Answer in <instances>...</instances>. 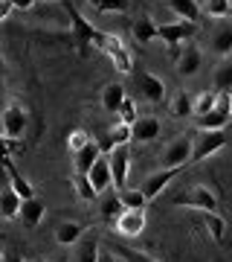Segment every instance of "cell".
Instances as JSON below:
<instances>
[{
  "label": "cell",
  "instance_id": "obj_8",
  "mask_svg": "<svg viewBox=\"0 0 232 262\" xmlns=\"http://www.w3.org/2000/svg\"><path fill=\"white\" fill-rule=\"evenodd\" d=\"M226 146V134L223 131H200V137L195 140V151H192V160L200 163V160L212 158Z\"/></svg>",
  "mask_w": 232,
  "mask_h": 262
},
{
  "label": "cell",
  "instance_id": "obj_11",
  "mask_svg": "<svg viewBox=\"0 0 232 262\" xmlns=\"http://www.w3.org/2000/svg\"><path fill=\"white\" fill-rule=\"evenodd\" d=\"M131 151L128 146H116L111 151V175H113V187L119 189H128V172H131Z\"/></svg>",
  "mask_w": 232,
  "mask_h": 262
},
{
  "label": "cell",
  "instance_id": "obj_26",
  "mask_svg": "<svg viewBox=\"0 0 232 262\" xmlns=\"http://www.w3.org/2000/svg\"><path fill=\"white\" fill-rule=\"evenodd\" d=\"M168 111L174 117H195V96L186 94V91H177L168 102Z\"/></svg>",
  "mask_w": 232,
  "mask_h": 262
},
{
  "label": "cell",
  "instance_id": "obj_3",
  "mask_svg": "<svg viewBox=\"0 0 232 262\" xmlns=\"http://www.w3.org/2000/svg\"><path fill=\"white\" fill-rule=\"evenodd\" d=\"M171 204L174 207H192L197 213H218V195H215L209 187H203V184H195V187L183 189L180 195H174Z\"/></svg>",
  "mask_w": 232,
  "mask_h": 262
},
{
  "label": "cell",
  "instance_id": "obj_37",
  "mask_svg": "<svg viewBox=\"0 0 232 262\" xmlns=\"http://www.w3.org/2000/svg\"><path fill=\"white\" fill-rule=\"evenodd\" d=\"M87 143H90V134H87L84 128H73L70 134H67V149L73 151V155H79Z\"/></svg>",
  "mask_w": 232,
  "mask_h": 262
},
{
  "label": "cell",
  "instance_id": "obj_34",
  "mask_svg": "<svg viewBox=\"0 0 232 262\" xmlns=\"http://www.w3.org/2000/svg\"><path fill=\"white\" fill-rule=\"evenodd\" d=\"M122 204H125V210H145V204H148V198H145V192L142 189H122L119 192Z\"/></svg>",
  "mask_w": 232,
  "mask_h": 262
},
{
  "label": "cell",
  "instance_id": "obj_20",
  "mask_svg": "<svg viewBox=\"0 0 232 262\" xmlns=\"http://www.w3.org/2000/svg\"><path fill=\"white\" fill-rule=\"evenodd\" d=\"M82 236H84V225H82V222H58V225H56V242L61 245V248L75 245Z\"/></svg>",
  "mask_w": 232,
  "mask_h": 262
},
{
  "label": "cell",
  "instance_id": "obj_25",
  "mask_svg": "<svg viewBox=\"0 0 232 262\" xmlns=\"http://www.w3.org/2000/svg\"><path fill=\"white\" fill-rule=\"evenodd\" d=\"M157 24L148 18V15H142V18H137L134 20V27H131V35L137 38L139 44H151L154 38H157Z\"/></svg>",
  "mask_w": 232,
  "mask_h": 262
},
{
  "label": "cell",
  "instance_id": "obj_33",
  "mask_svg": "<svg viewBox=\"0 0 232 262\" xmlns=\"http://www.w3.org/2000/svg\"><path fill=\"white\" fill-rule=\"evenodd\" d=\"M125 213V204H122L119 195H108L102 201V219L105 222H111V225H116V219Z\"/></svg>",
  "mask_w": 232,
  "mask_h": 262
},
{
  "label": "cell",
  "instance_id": "obj_41",
  "mask_svg": "<svg viewBox=\"0 0 232 262\" xmlns=\"http://www.w3.org/2000/svg\"><path fill=\"white\" fill-rule=\"evenodd\" d=\"M35 3L38 0H12V6L18 12H29V9H35Z\"/></svg>",
  "mask_w": 232,
  "mask_h": 262
},
{
  "label": "cell",
  "instance_id": "obj_10",
  "mask_svg": "<svg viewBox=\"0 0 232 262\" xmlns=\"http://www.w3.org/2000/svg\"><path fill=\"white\" fill-rule=\"evenodd\" d=\"M113 230H116V236H122V239H137V236L145 230V210H125V213L116 219Z\"/></svg>",
  "mask_w": 232,
  "mask_h": 262
},
{
  "label": "cell",
  "instance_id": "obj_28",
  "mask_svg": "<svg viewBox=\"0 0 232 262\" xmlns=\"http://www.w3.org/2000/svg\"><path fill=\"white\" fill-rule=\"evenodd\" d=\"M6 175H9V187L15 189V192H18L23 201H27V198H35V189H32V184H29V181L20 175L18 169H15V163H9V166H6Z\"/></svg>",
  "mask_w": 232,
  "mask_h": 262
},
{
  "label": "cell",
  "instance_id": "obj_45",
  "mask_svg": "<svg viewBox=\"0 0 232 262\" xmlns=\"http://www.w3.org/2000/svg\"><path fill=\"white\" fill-rule=\"evenodd\" d=\"M27 262H46L44 256H32V259H27Z\"/></svg>",
  "mask_w": 232,
  "mask_h": 262
},
{
  "label": "cell",
  "instance_id": "obj_21",
  "mask_svg": "<svg viewBox=\"0 0 232 262\" xmlns=\"http://www.w3.org/2000/svg\"><path fill=\"white\" fill-rule=\"evenodd\" d=\"M44 215H46V204L41 198H27L23 207H20V219H23L27 227H38L44 222Z\"/></svg>",
  "mask_w": 232,
  "mask_h": 262
},
{
  "label": "cell",
  "instance_id": "obj_36",
  "mask_svg": "<svg viewBox=\"0 0 232 262\" xmlns=\"http://www.w3.org/2000/svg\"><path fill=\"white\" fill-rule=\"evenodd\" d=\"M203 12L209 15V18L223 20L232 12V0H203Z\"/></svg>",
  "mask_w": 232,
  "mask_h": 262
},
{
  "label": "cell",
  "instance_id": "obj_19",
  "mask_svg": "<svg viewBox=\"0 0 232 262\" xmlns=\"http://www.w3.org/2000/svg\"><path fill=\"white\" fill-rule=\"evenodd\" d=\"M200 64H203V53H200V47H186L183 53H180V58H177V73L180 76H195L197 70H200Z\"/></svg>",
  "mask_w": 232,
  "mask_h": 262
},
{
  "label": "cell",
  "instance_id": "obj_29",
  "mask_svg": "<svg viewBox=\"0 0 232 262\" xmlns=\"http://www.w3.org/2000/svg\"><path fill=\"white\" fill-rule=\"evenodd\" d=\"M203 215V225L206 230H209V236H212V242L223 245V236H226V222H223V215L218 213H200Z\"/></svg>",
  "mask_w": 232,
  "mask_h": 262
},
{
  "label": "cell",
  "instance_id": "obj_18",
  "mask_svg": "<svg viewBox=\"0 0 232 262\" xmlns=\"http://www.w3.org/2000/svg\"><path fill=\"white\" fill-rule=\"evenodd\" d=\"M102 158V146H99V140H90L87 146H84L79 155H73V163H75V172H82V175H87L93 166H96V160Z\"/></svg>",
  "mask_w": 232,
  "mask_h": 262
},
{
  "label": "cell",
  "instance_id": "obj_23",
  "mask_svg": "<svg viewBox=\"0 0 232 262\" xmlns=\"http://www.w3.org/2000/svg\"><path fill=\"white\" fill-rule=\"evenodd\" d=\"M166 3L180 20H192V24L200 20V6H197V0H166Z\"/></svg>",
  "mask_w": 232,
  "mask_h": 262
},
{
  "label": "cell",
  "instance_id": "obj_14",
  "mask_svg": "<svg viewBox=\"0 0 232 262\" xmlns=\"http://www.w3.org/2000/svg\"><path fill=\"white\" fill-rule=\"evenodd\" d=\"M134 140V125H125V122H116L108 134H105L102 140H99V146H102V151H113L116 146H128V143Z\"/></svg>",
  "mask_w": 232,
  "mask_h": 262
},
{
  "label": "cell",
  "instance_id": "obj_15",
  "mask_svg": "<svg viewBox=\"0 0 232 262\" xmlns=\"http://www.w3.org/2000/svg\"><path fill=\"white\" fill-rule=\"evenodd\" d=\"M20 207H23V198H20L15 189L12 187L0 189V219H3V222H15V219H20Z\"/></svg>",
  "mask_w": 232,
  "mask_h": 262
},
{
  "label": "cell",
  "instance_id": "obj_31",
  "mask_svg": "<svg viewBox=\"0 0 232 262\" xmlns=\"http://www.w3.org/2000/svg\"><path fill=\"white\" fill-rule=\"evenodd\" d=\"M111 251L116 253L122 262H157L145 251H137V248H128V245H111Z\"/></svg>",
  "mask_w": 232,
  "mask_h": 262
},
{
  "label": "cell",
  "instance_id": "obj_12",
  "mask_svg": "<svg viewBox=\"0 0 232 262\" xmlns=\"http://www.w3.org/2000/svg\"><path fill=\"white\" fill-rule=\"evenodd\" d=\"M177 175H180V169H160V172L148 175V178H145V184H142L145 198H148V201H154L157 195H163V192H166V187L177 178Z\"/></svg>",
  "mask_w": 232,
  "mask_h": 262
},
{
  "label": "cell",
  "instance_id": "obj_22",
  "mask_svg": "<svg viewBox=\"0 0 232 262\" xmlns=\"http://www.w3.org/2000/svg\"><path fill=\"white\" fill-rule=\"evenodd\" d=\"M160 137V120L157 117H139L134 122V140L139 143H151Z\"/></svg>",
  "mask_w": 232,
  "mask_h": 262
},
{
  "label": "cell",
  "instance_id": "obj_4",
  "mask_svg": "<svg viewBox=\"0 0 232 262\" xmlns=\"http://www.w3.org/2000/svg\"><path fill=\"white\" fill-rule=\"evenodd\" d=\"M192 151H195V140L192 137H174L163 149V158H160V166L163 169H183L186 163H192Z\"/></svg>",
  "mask_w": 232,
  "mask_h": 262
},
{
  "label": "cell",
  "instance_id": "obj_1",
  "mask_svg": "<svg viewBox=\"0 0 232 262\" xmlns=\"http://www.w3.org/2000/svg\"><path fill=\"white\" fill-rule=\"evenodd\" d=\"M64 12L70 18V29H73V38H75V47H79V56L82 58H90V53L96 50V41L102 35V29L93 27L90 20L84 18L82 12L75 9L73 3H64Z\"/></svg>",
  "mask_w": 232,
  "mask_h": 262
},
{
  "label": "cell",
  "instance_id": "obj_24",
  "mask_svg": "<svg viewBox=\"0 0 232 262\" xmlns=\"http://www.w3.org/2000/svg\"><path fill=\"white\" fill-rule=\"evenodd\" d=\"M212 84L218 94H232V58H223L221 64L215 67Z\"/></svg>",
  "mask_w": 232,
  "mask_h": 262
},
{
  "label": "cell",
  "instance_id": "obj_13",
  "mask_svg": "<svg viewBox=\"0 0 232 262\" xmlns=\"http://www.w3.org/2000/svg\"><path fill=\"white\" fill-rule=\"evenodd\" d=\"M209 50L218 53V56H223V58L232 53V24L229 20H221V24L212 29V35H209Z\"/></svg>",
  "mask_w": 232,
  "mask_h": 262
},
{
  "label": "cell",
  "instance_id": "obj_39",
  "mask_svg": "<svg viewBox=\"0 0 232 262\" xmlns=\"http://www.w3.org/2000/svg\"><path fill=\"white\" fill-rule=\"evenodd\" d=\"M139 117H137V105H134V99H125V105L119 108V114H116V122H125V125H134Z\"/></svg>",
  "mask_w": 232,
  "mask_h": 262
},
{
  "label": "cell",
  "instance_id": "obj_32",
  "mask_svg": "<svg viewBox=\"0 0 232 262\" xmlns=\"http://www.w3.org/2000/svg\"><path fill=\"white\" fill-rule=\"evenodd\" d=\"M218 91H200V94L195 96V120L197 117H206V114L212 111L215 105H218Z\"/></svg>",
  "mask_w": 232,
  "mask_h": 262
},
{
  "label": "cell",
  "instance_id": "obj_6",
  "mask_svg": "<svg viewBox=\"0 0 232 262\" xmlns=\"http://www.w3.org/2000/svg\"><path fill=\"white\" fill-rule=\"evenodd\" d=\"M229 117H232V94H221L218 96V105L206 117H197L195 125L200 131H223L226 122H229Z\"/></svg>",
  "mask_w": 232,
  "mask_h": 262
},
{
  "label": "cell",
  "instance_id": "obj_16",
  "mask_svg": "<svg viewBox=\"0 0 232 262\" xmlns=\"http://www.w3.org/2000/svg\"><path fill=\"white\" fill-rule=\"evenodd\" d=\"M125 84L122 82H108L102 88V108L108 114H119V108L125 105Z\"/></svg>",
  "mask_w": 232,
  "mask_h": 262
},
{
  "label": "cell",
  "instance_id": "obj_47",
  "mask_svg": "<svg viewBox=\"0 0 232 262\" xmlns=\"http://www.w3.org/2000/svg\"><path fill=\"white\" fill-rule=\"evenodd\" d=\"M212 262H223V259H212Z\"/></svg>",
  "mask_w": 232,
  "mask_h": 262
},
{
  "label": "cell",
  "instance_id": "obj_40",
  "mask_svg": "<svg viewBox=\"0 0 232 262\" xmlns=\"http://www.w3.org/2000/svg\"><path fill=\"white\" fill-rule=\"evenodd\" d=\"M12 12H15V6H12V0H0V24H3V20L9 18Z\"/></svg>",
  "mask_w": 232,
  "mask_h": 262
},
{
  "label": "cell",
  "instance_id": "obj_17",
  "mask_svg": "<svg viewBox=\"0 0 232 262\" xmlns=\"http://www.w3.org/2000/svg\"><path fill=\"white\" fill-rule=\"evenodd\" d=\"M87 178H90V184L93 187H96V192H99V195H102L105 189L111 187L113 184V175H111V158H99L96 160V166L90 169V172H87Z\"/></svg>",
  "mask_w": 232,
  "mask_h": 262
},
{
  "label": "cell",
  "instance_id": "obj_2",
  "mask_svg": "<svg viewBox=\"0 0 232 262\" xmlns=\"http://www.w3.org/2000/svg\"><path fill=\"white\" fill-rule=\"evenodd\" d=\"M96 50L111 58V64L116 67V73L125 76V73H131V70H134V58H131L128 47H125V41H122L119 35L105 32V29H102V35H99V41H96Z\"/></svg>",
  "mask_w": 232,
  "mask_h": 262
},
{
  "label": "cell",
  "instance_id": "obj_30",
  "mask_svg": "<svg viewBox=\"0 0 232 262\" xmlns=\"http://www.w3.org/2000/svg\"><path fill=\"white\" fill-rule=\"evenodd\" d=\"M70 184H73V189L79 192V198H82V201H96V198H99V192H96V187L90 184V178H87V175H82V172H75L73 178H70Z\"/></svg>",
  "mask_w": 232,
  "mask_h": 262
},
{
  "label": "cell",
  "instance_id": "obj_27",
  "mask_svg": "<svg viewBox=\"0 0 232 262\" xmlns=\"http://www.w3.org/2000/svg\"><path fill=\"white\" fill-rule=\"evenodd\" d=\"M90 9L99 15H128L131 0H90Z\"/></svg>",
  "mask_w": 232,
  "mask_h": 262
},
{
  "label": "cell",
  "instance_id": "obj_35",
  "mask_svg": "<svg viewBox=\"0 0 232 262\" xmlns=\"http://www.w3.org/2000/svg\"><path fill=\"white\" fill-rule=\"evenodd\" d=\"M99 259H102V245H99V239H87L79 248V253H75V262H99Z\"/></svg>",
  "mask_w": 232,
  "mask_h": 262
},
{
  "label": "cell",
  "instance_id": "obj_38",
  "mask_svg": "<svg viewBox=\"0 0 232 262\" xmlns=\"http://www.w3.org/2000/svg\"><path fill=\"white\" fill-rule=\"evenodd\" d=\"M15 151H20V146L15 140H9V137H6V134H0V166L6 169L12 163L9 160V155H15Z\"/></svg>",
  "mask_w": 232,
  "mask_h": 262
},
{
  "label": "cell",
  "instance_id": "obj_5",
  "mask_svg": "<svg viewBox=\"0 0 232 262\" xmlns=\"http://www.w3.org/2000/svg\"><path fill=\"white\" fill-rule=\"evenodd\" d=\"M27 108L18 102H9L6 108H3V114H0V131L9 137V140L20 143V137H23V131H27Z\"/></svg>",
  "mask_w": 232,
  "mask_h": 262
},
{
  "label": "cell",
  "instance_id": "obj_44",
  "mask_svg": "<svg viewBox=\"0 0 232 262\" xmlns=\"http://www.w3.org/2000/svg\"><path fill=\"white\" fill-rule=\"evenodd\" d=\"M3 73H6V61L0 58V79H3Z\"/></svg>",
  "mask_w": 232,
  "mask_h": 262
},
{
  "label": "cell",
  "instance_id": "obj_43",
  "mask_svg": "<svg viewBox=\"0 0 232 262\" xmlns=\"http://www.w3.org/2000/svg\"><path fill=\"white\" fill-rule=\"evenodd\" d=\"M3 262H23V259H20V253H18V251H6Z\"/></svg>",
  "mask_w": 232,
  "mask_h": 262
},
{
  "label": "cell",
  "instance_id": "obj_46",
  "mask_svg": "<svg viewBox=\"0 0 232 262\" xmlns=\"http://www.w3.org/2000/svg\"><path fill=\"white\" fill-rule=\"evenodd\" d=\"M3 256H6V251H3V248H0V262H3Z\"/></svg>",
  "mask_w": 232,
  "mask_h": 262
},
{
  "label": "cell",
  "instance_id": "obj_9",
  "mask_svg": "<svg viewBox=\"0 0 232 262\" xmlns=\"http://www.w3.org/2000/svg\"><path fill=\"white\" fill-rule=\"evenodd\" d=\"M134 82H137V91H139V96H142L145 102L157 105V102H163V99H166V84H163V79H160V76L148 73V70H142V73L134 76Z\"/></svg>",
  "mask_w": 232,
  "mask_h": 262
},
{
  "label": "cell",
  "instance_id": "obj_7",
  "mask_svg": "<svg viewBox=\"0 0 232 262\" xmlns=\"http://www.w3.org/2000/svg\"><path fill=\"white\" fill-rule=\"evenodd\" d=\"M197 35V24H192V20H171V24H160L157 29V38H163L168 47H180L183 41H189V38Z\"/></svg>",
  "mask_w": 232,
  "mask_h": 262
},
{
  "label": "cell",
  "instance_id": "obj_42",
  "mask_svg": "<svg viewBox=\"0 0 232 262\" xmlns=\"http://www.w3.org/2000/svg\"><path fill=\"white\" fill-rule=\"evenodd\" d=\"M99 262H122V259L111 251V248H102V259H99Z\"/></svg>",
  "mask_w": 232,
  "mask_h": 262
}]
</instances>
